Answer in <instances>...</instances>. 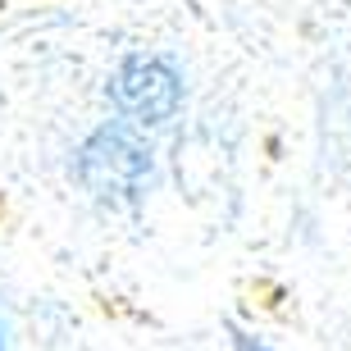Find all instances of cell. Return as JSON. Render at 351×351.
Listing matches in <instances>:
<instances>
[{
    "mask_svg": "<svg viewBox=\"0 0 351 351\" xmlns=\"http://www.w3.org/2000/svg\"><path fill=\"white\" fill-rule=\"evenodd\" d=\"M114 101L123 114L132 119H146V123H160V119L173 114V105H178V78H173V69L165 60H128V64L119 69L114 78Z\"/></svg>",
    "mask_w": 351,
    "mask_h": 351,
    "instance_id": "2",
    "label": "cell"
},
{
    "mask_svg": "<svg viewBox=\"0 0 351 351\" xmlns=\"http://www.w3.org/2000/svg\"><path fill=\"white\" fill-rule=\"evenodd\" d=\"M228 333H233V347H237V351H274L269 342H261V338H251V333H242L237 324H228Z\"/></svg>",
    "mask_w": 351,
    "mask_h": 351,
    "instance_id": "3",
    "label": "cell"
},
{
    "mask_svg": "<svg viewBox=\"0 0 351 351\" xmlns=\"http://www.w3.org/2000/svg\"><path fill=\"white\" fill-rule=\"evenodd\" d=\"M0 351H5V328H0Z\"/></svg>",
    "mask_w": 351,
    "mask_h": 351,
    "instance_id": "4",
    "label": "cell"
},
{
    "mask_svg": "<svg viewBox=\"0 0 351 351\" xmlns=\"http://www.w3.org/2000/svg\"><path fill=\"white\" fill-rule=\"evenodd\" d=\"M78 169L96 196H137V187H142L151 165H146V156L119 128H101L87 142Z\"/></svg>",
    "mask_w": 351,
    "mask_h": 351,
    "instance_id": "1",
    "label": "cell"
}]
</instances>
